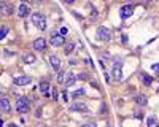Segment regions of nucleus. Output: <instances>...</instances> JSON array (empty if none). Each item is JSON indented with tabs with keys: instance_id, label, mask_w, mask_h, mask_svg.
Returning a JSON list of instances; mask_svg holds the SVG:
<instances>
[{
	"instance_id": "4be33fe9",
	"label": "nucleus",
	"mask_w": 159,
	"mask_h": 127,
	"mask_svg": "<svg viewBox=\"0 0 159 127\" xmlns=\"http://www.w3.org/2000/svg\"><path fill=\"white\" fill-rule=\"evenodd\" d=\"M64 80H65V73L59 72V76H57V81H59V83H64Z\"/></svg>"
},
{
	"instance_id": "f03ea898",
	"label": "nucleus",
	"mask_w": 159,
	"mask_h": 127,
	"mask_svg": "<svg viewBox=\"0 0 159 127\" xmlns=\"http://www.w3.org/2000/svg\"><path fill=\"white\" fill-rule=\"evenodd\" d=\"M113 80L115 81L123 80V60L121 59H116L113 64Z\"/></svg>"
},
{
	"instance_id": "39448f33",
	"label": "nucleus",
	"mask_w": 159,
	"mask_h": 127,
	"mask_svg": "<svg viewBox=\"0 0 159 127\" xmlns=\"http://www.w3.org/2000/svg\"><path fill=\"white\" fill-rule=\"evenodd\" d=\"M132 13H134V7L132 5H124L121 7V10H119V16H121L123 19H127L132 16Z\"/></svg>"
},
{
	"instance_id": "f257e3e1",
	"label": "nucleus",
	"mask_w": 159,
	"mask_h": 127,
	"mask_svg": "<svg viewBox=\"0 0 159 127\" xmlns=\"http://www.w3.org/2000/svg\"><path fill=\"white\" fill-rule=\"evenodd\" d=\"M32 22L38 30H45L46 29V18L42 15V13H34L32 15Z\"/></svg>"
},
{
	"instance_id": "a211bd4d",
	"label": "nucleus",
	"mask_w": 159,
	"mask_h": 127,
	"mask_svg": "<svg viewBox=\"0 0 159 127\" xmlns=\"http://www.w3.org/2000/svg\"><path fill=\"white\" fill-rule=\"evenodd\" d=\"M135 100H137V103H139V105H147V103H148V99H147V95H139Z\"/></svg>"
},
{
	"instance_id": "2eb2a0df",
	"label": "nucleus",
	"mask_w": 159,
	"mask_h": 127,
	"mask_svg": "<svg viewBox=\"0 0 159 127\" xmlns=\"http://www.w3.org/2000/svg\"><path fill=\"white\" fill-rule=\"evenodd\" d=\"M140 78H142V81H143V84H145V86H150V84L153 83L151 76H150L148 73H142V75H140Z\"/></svg>"
},
{
	"instance_id": "7ed1b4c3",
	"label": "nucleus",
	"mask_w": 159,
	"mask_h": 127,
	"mask_svg": "<svg viewBox=\"0 0 159 127\" xmlns=\"http://www.w3.org/2000/svg\"><path fill=\"white\" fill-rule=\"evenodd\" d=\"M16 110L19 113H27L30 110V102L27 97H21L18 102H16Z\"/></svg>"
},
{
	"instance_id": "412c9836",
	"label": "nucleus",
	"mask_w": 159,
	"mask_h": 127,
	"mask_svg": "<svg viewBox=\"0 0 159 127\" xmlns=\"http://www.w3.org/2000/svg\"><path fill=\"white\" fill-rule=\"evenodd\" d=\"M10 32V29L7 27V25H5V27H2V29H0V40H3V38L7 37V33Z\"/></svg>"
},
{
	"instance_id": "bb28decb",
	"label": "nucleus",
	"mask_w": 159,
	"mask_h": 127,
	"mask_svg": "<svg viewBox=\"0 0 159 127\" xmlns=\"http://www.w3.org/2000/svg\"><path fill=\"white\" fill-rule=\"evenodd\" d=\"M52 97H54V100H57V97H59V95H57V91H56V89H54V92H52Z\"/></svg>"
},
{
	"instance_id": "6e6552de",
	"label": "nucleus",
	"mask_w": 159,
	"mask_h": 127,
	"mask_svg": "<svg viewBox=\"0 0 159 127\" xmlns=\"http://www.w3.org/2000/svg\"><path fill=\"white\" fill-rule=\"evenodd\" d=\"M34 48L37 51H45L46 49V40L45 38H37V40L34 42Z\"/></svg>"
},
{
	"instance_id": "ddd939ff",
	"label": "nucleus",
	"mask_w": 159,
	"mask_h": 127,
	"mask_svg": "<svg viewBox=\"0 0 159 127\" xmlns=\"http://www.w3.org/2000/svg\"><path fill=\"white\" fill-rule=\"evenodd\" d=\"M0 110L5 111V113H10L11 111V105H10V100L8 99H2V100H0Z\"/></svg>"
},
{
	"instance_id": "9d476101",
	"label": "nucleus",
	"mask_w": 159,
	"mask_h": 127,
	"mask_svg": "<svg viewBox=\"0 0 159 127\" xmlns=\"http://www.w3.org/2000/svg\"><path fill=\"white\" fill-rule=\"evenodd\" d=\"M75 81H76V76H75L73 73H67V75H65V80H64L65 87H70V86H73V84H75Z\"/></svg>"
},
{
	"instance_id": "4468645a",
	"label": "nucleus",
	"mask_w": 159,
	"mask_h": 127,
	"mask_svg": "<svg viewBox=\"0 0 159 127\" xmlns=\"http://www.w3.org/2000/svg\"><path fill=\"white\" fill-rule=\"evenodd\" d=\"M0 10H2L3 15H11V13H13V7L8 5L7 2H2V3H0Z\"/></svg>"
},
{
	"instance_id": "393cba45",
	"label": "nucleus",
	"mask_w": 159,
	"mask_h": 127,
	"mask_svg": "<svg viewBox=\"0 0 159 127\" xmlns=\"http://www.w3.org/2000/svg\"><path fill=\"white\" fill-rule=\"evenodd\" d=\"M67 32H69L67 27H61V33H62V35H67Z\"/></svg>"
},
{
	"instance_id": "423d86ee",
	"label": "nucleus",
	"mask_w": 159,
	"mask_h": 127,
	"mask_svg": "<svg viewBox=\"0 0 159 127\" xmlns=\"http://www.w3.org/2000/svg\"><path fill=\"white\" fill-rule=\"evenodd\" d=\"M64 42H65V38H64L62 33H52L51 40H49V43H51L52 46H62Z\"/></svg>"
},
{
	"instance_id": "1a4fd4ad",
	"label": "nucleus",
	"mask_w": 159,
	"mask_h": 127,
	"mask_svg": "<svg viewBox=\"0 0 159 127\" xmlns=\"http://www.w3.org/2000/svg\"><path fill=\"white\" fill-rule=\"evenodd\" d=\"M70 111H83V113H86L88 107H86V103H83V102H76V103H73L70 107Z\"/></svg>"
},
{
	"instance_id": "6ab92c4d",
	"label": "nucleus",
	"mask_w": 159,
	"mask_h": 127,
	"mask_svg": "<svg viewBox=\"0 0 159 127\" xmlns=\"http://www.w3.org/2000/svg\"><path fill=\"white\" fill-rule=\"evenodd\" d=\"M48 89H49V84H48L46 81H43V83H40V91H42L43 94H48Z\"/></svg>"
},
{
	"instance_id": "0eeeda50",
	"label": "nucleus",
	"mask_w": 159,
	"mask_h": 127,
	"mask_svg": "<svg viewBox=\"0 0 159 127\" xmlns=\"http://www.w3.org/2000/svg\"><path fill=\"white\" fill-rule=\"evenodd\" d=\"M16 86H25V84H30L32 83V78L30 76H16L15 80H13Z\"/></svg>"
},
{
	"instance_id": "f3484780",
	"label": "nucleus",
	"mask_w": 159,
	"mask_h": 127,
	"mask_svg": "<svg viewBox=\"0 0 159 127\" xmlns=\"http://www.w3.org/2000/svg\"><path fill=\"white\" fill-rule=\"evenodd\" d=\"M73 49H75V45H73L72 42H69L67 45H65V51H64V53H65V54H72Z\"/></svg>"
},
{
	"instance_id": "5701e85b",
	"label": "nucleus",
	"mask_w": 159,
	"mask_h": 127,
	"mask_svg": "<svg viewBox=\"0 0 159 127\" xmlns=\"http://www.w3.org/2000/svg\"><path fill=\"white\" fill-rule=\"evenodd\" d=\"M76 78H80V80H88V78H89V75H88V73H80Z\"/></svg>"
},
{
	"instance_id": "dca6fc26",
	"label": "nucleus",
	"mask_w": 159,
	"mask_h": 127,
	"mask_svg": "<svg viewBox=\"0 0 159 127\" xmlns=\"http://www.w3.org/2000/svg\"><path fill=\"white\" fill-rule=\"evenodd\" d=\"M147 124H148V127H157L159 125V122H157V119L154 116H150L148 121H147Z\"/></svg>"
},
{
	"instance_id": "a878e982",
	"label": "nucleus",
	"mask_w": 159,
	"mask_h": 127,
	"mask_svg": "<svg viewBox=\"0 0 159 127\" xmlns=\"http://www.w3.org/2000/svg\"><path fill=\"white\" fill-rule=\"evenodd\" d=\"M153 70L159 73V64H154V65H153Z\"/></svg>"
},
{
	"instance_id": "b1692460",
	"label": "nucleus",
	"mask_w": 159,
	"mask_h": 127,
	"mask_svg": "<svg viewBox=\"0 0 159 127\" xmlns=\"http://www.w3.org/2000/svg\"><path fill=\"white\" fill-rule=\"evenodd\" d=\"M83 94H84L83 89H80V91H75V92H73V95H75V97H78V95H83Z\"/></svg>"
},
{
	"instance_id": "f8f14e48",
	"label": "nucleus",
	"mask_w": 159,
	"mask_h": 127,
	"mask_svg": "<svg viewBox=\"0 0 159 127\" xmlns=\"http://www.w3.org/2000/svg\"><path fill=\"white\" fill-rule=\"evenodd\" d=\"M49 64H51V67L54 68L56 72H59V68H61V59L57 56H51L49 57Z\"/></svg>"
},
{
	"instance_id": "20e7f679",
	"label": "nucleus",
	"mask_w": 159,
	"mask_h": 127,
	"mask_svg": "<svg viewBox=\"0 0 159 127\" xmlns=\"http://www.w3.org/2000/svg\"><path fill=\"white\" fill-rule=\"evenodd\" d=\"M97 38L100 42H108L111 38V32L110 29H105V27H99L97 29Z\"/></svg>"
},
{
	"instance_id": "cd10ccee",
	"label": "nucleus",
	"mask_w": 159,
	"mask_h": 127,
	"mask_svg": "<svg viewBox=\"0 0 159 127\" xmlns=\"http://www.w3.org/2000/svg\"><path fill=\"white\" fill-rule=\"evenodd\" d=\"M65 2H67V3H73V2H75V0H65Z\"/></svg>"
},
{
	"instance_id": "9b49d317",
	"label": "nucleus",
	"mask_w": 159,
	"mask_h": 127,
	"mask_svg": "<svg viewBox=\"0 0 159 127\" xmlns=\"http://www.w3.org/2000/svg\"><path fill=\"white\" fill-rule=\"evenodd\" d=\"M29 13H30V10H29V7L25 5V3L19 5V8H18V15H19L21 18H27V16H29Z\"/></svg>"
},
{
	"instance_id": "c85d7f7f",
	"label": "nucleus",
	"mask_w": 159,
	"mask_h": 127,
	"mask_svg": "<svg viewBox=\"0 0 159 127\" xmlns=\"http://www.w3.org/2000/svg\"><path fill=\"white\" fill-rule=\"evenodd\" d=\"M27 2H30V0H22V3H27Z\"/></svg>"
},
{
	"instance_id": "aec40b11",
	"label": "nucleus",
	"mask_w": 159,
	"mask_h": 127,
	"mask_svg": "<svg viewBox=\"0 0 159 127\" xmlns=\"http://www.w3.org/2000/svg\"><path fill=\"white\" fill-rule=\"evenodd\" d=\"M24 62H25V64L35 62V56H34V54H25V56H24Z\"/></svg>"
}]
</instances>
